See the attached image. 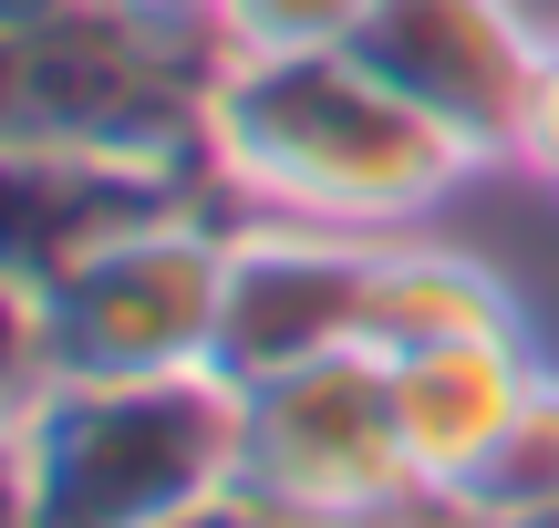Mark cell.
<instances>
[{
    "label": "cell",
    "instance_id": "6da1fadb",
    "mask_svg": "<svg viewBox=\"0 0 559 528\" xmlns=\"http://www.w3.org/2000/svg\"><path fill=\"white\" fill-rule=\"evenodd\" d=\"M466 177H477V156L415 94H394L353 41H332V52H228L218 62L207 187L228 207L394 239V228L436 218Z\"/></svg>",
    "mask_w": 559,
    "mask_h": 528
},
{
    "label": "cell",
    "instance_id": "7a4b0ae2",
    "mask_svg": "<svg viewBox=\"0 0 559 528\" xmlns=\"http://www.w3.org/2000/svg\"><path fill=\"white\" fill-rule=\"evenodd\" d=\"M239 477V384L198 373H52L11 394V528H156Z\"/></svg>",
    "mask_w": 559,
    "mask_h": 528
},
{
    "label": "cell",
    "instance_id": "3957f363",
    "mask_svg": "<svg viewBox=\"0 0 559 528\" xmlns=\"http://www.w3.org/2000/svg\"><path fill=\"white\" fill-rule=\"evenodd\" d=\"M218 62H228L218 32H177V21H145L124 0L21 21V32H0V145L207 177Z\"/></svg>",
    "mask_w": 559,
    "mask_h": 528
},
{
    "label": "cell",
    "instance_id": "277c9868",
    "mask_svg": "<svg viewBox=\"0 0 559 528\" xmlns=\"http://www.w3.org/2000/svg\"><path fill=\"white\" fill-rule=\"evenodd\" d=\"M218 290H228V197H198L135 239L73 260L62 280L11 269V394L52 373H198L218 363Z\"/></svg>",
    "mask_w": 559,
    "mask_h": 528
},
{
    "label": "cell",
    "instance_id": "5b68a950",
    "mask_svg": "<svg viewBox=\"0 0 559 528\" xmlns=\"http://www.w3.org/2000/svg\"><path fill=\"white\" fill-rule=\"evenodd\" d=\"M239 477L290 497L321 528L373 508V497H394L415 477L404 415H394V363L373 343H353V352H321L300 373L239 384Z\"/></svg>",
    "mask_w": 559,
    "mask_h": 528
},
{
    "label": "cell",
    "instance_id": "8992f818",
    "mask_svg": "<svg viewBox=\"0 0 559 528\" xmlns=\"http://www.w3.org/2000/svg\"><path fill=\"white\" fill-rule=\"evenodd\" d=\"M373 260H383V239H362V228L228 207L218 373L228 384H270V373H300L321 352H353L362 311H373Z\"/></svg>",
    "mask_w": 559,
    "mask_h": 528
},
{
    "label": "cell",
    "instance_id": "52a82bcc",
    "mask_svg": "<svg viewBox=\"0 0 559 528\" xmlns=\"http://www.w3.org/2000/svg\"><path fill=\"white\" fill-rule=\"evenodd\" d=\"M353 52L373 62L394 94H415L477 166H508L549 32L519 0H373Z\"/></svg>",
    "mask_w": 559,
    "mask_h": 528
},
{
    "label": "cell",
    "instance_id": "ba28073f",
    "mask_svg": "<svg viewBox=\"0 0 559 528\" xmlns=\"http://www.w3.org/2000/svg\"><path fill=\"white\" fill-rule=\"evenodd\" d=\"M0 177H11V269L21 280H62L73 260H94V249L218 197L207 177H177V166L52 156V145H0Z\"/></svg>",
    "mask_w": 559,
    "mask_h": 528
},
{
    "label": "cell",
    "instance_id": "9c48e42d",
    "mask_svg": "<svg viewBox=\"0 0 559 528\" xmlns=\"http://www.w3.org/2000/svg\"><path fill=\"white\" fill-rule=\"evenodd\" d=\"M539 352L528 332H498V343H436V352H404L394 363V415H404V456L415 477H477L498 456V435L519 425L528 384H539Z\"/></svg>",
    "mask_w": 559,
    "mask_h": 528
},
{
    "label": "cell",
    "instance_id": "30bf717a",
    "mask_svg": "<svg viewBox=\"0 0 559 528\" xmlns=\"http://www.w3.org/2000/svg\"><path fill=\"white\" fill-rule=\"evenodd\" d=\"M498 332H519V290L487 260H466V249H445V239H404V228L383 239L373 311H362V343H373L383 363L436 352V343H498Z\"/></svg>",
    "mask_w": 559,
    "mask_h": 528
},
{
    "label": "cell",
    "instance_id": "8fae6325",
    "mask_svg": "<svg viewBox=\"0 0 559 528\" xmlns=\"http://www.w3.org/2000/svg\"><path fill=\"white\" fill-rule=\"evenodd\" d=\"M466 488H477L498 518H539V508H559V373H539V384H528L519 425L498 435V456H487Z\"/></svg>",
    "mask_w": 559,
    "mask_h": 528
},
{
    "label": "cell",
    "instance_id": "7c38bea8",
    "mask_svg": "<svg viewBox=\"0 0 559 528\" xmlns=\"http://www.w3.org/2000/svg\"><path fill=\"white\" fill-rule=\"evenodd\" d=\"M207 21L228 52H332L373 21V0H218Z\"/></svg>",
    "mask_w": 559,
    "mask_h": 528
},
{
    "label": "cell",
    "instance_id": "4fadbf2b",
    "mask_svg": "<svg viewBox=\"0 0 559 528\" xmlns=\"http://www.w3.org/2000/svg\"><path fill=\"white\" fill-rule=\"evenodd\" d=\"M332 528H508V518L487 508L477 488H456V477H404L394 497H373V508H353Z\"/></svg>",
    "mask_w": 559,
    "mask_h": 528
},
{
    "label": "cell",
    "instance_id": "5bb4252c",
    "mask_svg": "<svg viewBox=\"0 0 559 528\" xmlns=\"http://www.w3.org/2000/svg\"><path fill=\"white\" fill-rule=\"evenodd\" d=\"M508 166H519V177H539L549 197H559V32H549V52H539V83H528V115H519Z\"/></svg>",
    "mask_w": 559,
    "mask_h": 528
},
{
    "label": "cell",
    "instance_id": "9a60e30c",
    "mask_svg": "<svg viewBox=\"0 0 559 528\" xmlns=\"http://www.w3.org/2000/svg\"><path fill=\"white\" fill-rule=\"evenodd\" d=\"M156 528H321V518H300L290 497H270V488H249V477H228V488H207L198 508H177V518H156Z\"/></svg>",
    "mask_w": 559,
    "mask_h": 528
},
{
    "label": "cell",
    "instance_id": "2e32d148",
    "mask_svg": "<svg viewBox=\"0 0 559 528\" xmlns=\"http://www.w3.org/2000/svg\"><path fill=\"white\" fill-rule=\"evenodd\" d=\"M124 11H145V21H177V32H218V0H124Z\"/></svg>",
    "mask_w": 559,
    "mask_h": 528
},
{
    "label": "cell",
    "instance_id": "e0dca14e",
    "mask_svg": "<svg viewBox=\"0 0 559 528\" xmlns=\"http://www.w3.org/2000/svg\"><path fill=\"white\" fill-rule=\"evenodd\" d=\"M52 11H83V0H0V32H21V21H52Z\"/></svg>",
    "mask_w": 559,
    "mask_h": 528
},
{
    "label": "cell",
    "instance_id": "ac0fdd59",
    "mask_svg": "<svg viewBox=\"0 0 559 528\" xmlns=\"http://www.w3.org/2000/svg\"><path fill=\"white\" fill-rule=\"evenodd\" d=\"M508 528H559V508H539V518H508Z\"/></svg>",
    "mask_w": 559,
    "mask_h": 528
}]
</instances>
